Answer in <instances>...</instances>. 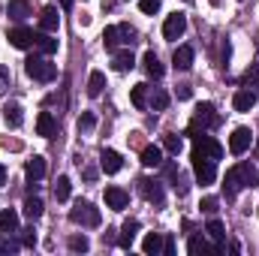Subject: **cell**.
<instances>
[{"mask_svg":"<svg viewBox=\"0 0 259 256\" xmlns=\"http://www.w3.org/2000/svg\"><path fill=\"white\" fill-rule=\"evenodd\" d=\"M24 72H27V78L42 81V84H49V81L58 78V66L49 64L46 58H27V61H24Z\"/></svg>","mask_w":259,"mask_h":256,"instance_id":"1","label":"cell"},{"mask_svg":"<svg viewBox=\"0 0 259 256\" xmlns=\"http://www.w3.org/2000/svg\"><path fill=\"white\" fill-rule=\"evenodd\" d=\"M69 220H72L75 226H88V229H94V226L103 223L100 208H94L91 202H75V208L69 211Z\"/></svg>","mask_w":259,"mask_h":256,"instance_id":"2","label":"cell"},{"mask_svg":"<svg viewBox=\"0 0 259 256\" xmlns=\"http://www.w3.org/2000/svg\"><path fill=\"white\" fill-rule=\"evenodd\" d=\"M193 154H199V157H211V160H220V157H223V145H220L214 136L196 133L193 136Z\"/></svg>","mask_w":259,"mask_h":256,"instance_id":"3","label":"cell"},{"mask_svg":"<svg viewBox=\"0 0 259 256\" xmlns=\"http://www.w3.org/2000/svg\"><path fill=\"white\" fill-rule=\"evenodd\" d=\"M193 160V175L199 184H214V178H217V160H211V157H199V154H193L190 157Z\"/></svg>","mask_w":259,"mask_h":256,"instance_id":"4","label":"cell"},{"mask_svg":"<svg viewBox=\"0 0 259 256\" xmlns=\"http://www.w3.org/2000/svg\"><path fill=\"white\" fill-rule=\"evenodd\" d=\"M139 193H142L151 205H157V208H163V205H166V193H163V184H160V181L142 178V181H139Z\"/></svg>","mask_w":259,"mask_h":256,"instance_id":"5","label":"cell"},{"mask_svg":"<svg viewBox=\"0 0 259 256\" xmlns=\"http://www.w3.org/2000/svg\"><path fill=\"white\" fill-rule=\"evenodd\" d=\"M250 145H253V133L247 127H235L232 130V136H229V151L235 154V157H241L244 151H250Z\"/></svg>","mask_w":259,"mask_h":256,"instance_id":"6","label":"cell"},{"mask_svg":"<svg viewBox=\"0 0 259 256\" xmlns=\"http://www.w3.org/2000/svg\"><path fill=\"white\" fill-rule=\"evenodd\" d=\"M184 30H187V15H181V12H172V15L166 18V24H163V36H166V39L184 36Z\"/></svg>","mask_w":259,"mask_h":256,"instance_id":"7","label":"cell"},{"mask_svg":"<svg viewBox=\"0 0 259 256\" xmlns=\"http://www.w3.org/2000/svg\"><path fill=\"white\" fill-rule=\"evenodd\" d=\"M6 39H9V46H12V49H21V52H24V49H30V46H36V33H33V30H27V27H12Z\"/></svg>","mask_w":259,"mask_h":256,"instance_id":"8","label":"cell"},{"mask_svg":"<svg viewBox=\"0 0 259 256\" xmlns=\"http://www.w3.org/2000/svg\"><path fill=\"white\" fill-rule=\"evenodd\" d=\"M100 169H103L106 175H115V172H121V169H124V157H121L118 151L106 148V151L100 154Z\"/></svg>","mask_w":259,"mask_h":256,"instance_id":"9","label":"cell"},{"mask_svg":"<svg viewBox=\"0 0 259 256\" xmlns=\"http://www.w3.org/2000/svg\"><path fill=\"white\" fill-rule=\"evenodd\" d=\"M130 205V193L124 187H106V208L112 211H124Z\"/></svg>","mask_w":259,"mask_h":256,"instance_id":"10","label":"cell"},{"mask_svg":"<svg viewBox=\"0 0 259 256\" xmlns=\"http://www.w3.org/2000/svg\"><path fill=\"white\" fill-rule=\"evenodd\" d=\"M39 27H42L46 33H58V27H61V15H58V6H46V9L39 12Z\"/></svg>","mask_w":259,"mask_h":256,"instance_id":"11","label":"cell"},{"mask_svg":"<svg viewBox=\"0 0 259 256\" xmlns=\"http://www.w3.org/2000/svg\"><path fill=\"white\" fill-rule=\"evenodd\" d=\"M232 106H235V112H250V109L256 106V94H253L250 88H241V91H235Z\"/></svg>","mask_w":259,"mask_h":256,"instance_id":"12","label":"cell"},{"mask_svg":"<svg viewBox=\"0 0 259 256\" xmlns=\"http://www.w3.org/2000/svg\"><path fill=\"white\" fill-rule=\"evenodd\" d=\"M241 187H244V181H241L238 166H235V169H229V172H226V178H223V193H226V199H235Z\"/></svg>","mask_w":259,"mask_h":256,"instance_id":"13","label":"cell"},{"mask_svg":"<svg viewBox=\"0 0 259 256\" xmlns=\"http://www.w3.org/2000/svg\"><path fill=\"white\" fill-rule=\"evenodd\" d=\"M24 175H27V181H30V184H36V181L46 175V157H39V154H36V157H30V160H27V166H24Z\"/></svg>","mask_w":259,"mask_h":256,"instance_id":"14","label":"cell"},{"mask_svg":"<svg viewBox=\"0 0 259 256\" xmlns=\"http://www.w3.org/2000/svg\"><path fill=\"white\" fill-rule=\"evenodd\" d=\"M3 118H6V127H21L24 124V109H21V103H6V109H3Z\"/></svg>","mask_w":259,"mask_h":256,"instance_id":"15","label":"cell"},{"mask_svg":"<svg viewBox=\"0 0 259 256\" xmlns=\"http://www.w3.org/2000/svg\"><path fill=\"white\" fill-rule=\"evenodd\" d=\"M55 130H58L55 115H52V112H39V118H36V133H39L42 139H52V136H55Z\"/></svg>","mask_w":259,"mask_h":256,"instance_id":"16","label":"cell"},{"mask_svg":"<svg viewBox=\"0 0 259 256\" xmlns=\"http://www.w3.org/2000/svg\"><path fill=\"white\" fill-rule=\"evenodd\" d=\"M160 163H163V148H160V145H145V151H142V166L154 169V166H160Z\"/></svg>","mask_w":259,"mask_h":256,"instance_id":"17","label":"cell"},{"mask_svg":"<svg viewBox=\"0 0 259 256\" xmlns=\"http://www.w3.org/2000/svg\"><path fill=\"white\" fill-rule=\"evenodd\" d=\"M172 64H175V69H190L193 66V49L190 46H178L175 55H172Z\"/></svg>","mask_w":259,"mask_h":256,"instance_id":"18","label":"cell"},{"mask_svg":"<svg viewBox=\"0 0 259 256\" xmlns=\"http://www.w3.org/2000/svg\"><path fill=\"white\" fill-rule=\"evenodd\" d=\"M142 66H145V72L151 75V78H163V64H160V58L154 55V52H145V58H142Z\"/></svg>","mask_w":259,"mask_h":256,"instance_id":"19","label":"cell"},{"mask_svg":"<svg viewBox=\"0 0 259 256\" xmlns=\"http://www.w3.org/2000/svg\"><path fill=\"white\" fill-rule=\"evenodd\" d=\"M142 250H145L148 256L163 253V235H160V232H148L145 241H142Z\"/></svg>","mask_w":259,"mask_h":256,"instance_id":"20","label":"cell"},{"mask_svg":"<svg viewBox=\"0 0 259 256\" xmlns=\"http://www.w3.org/2000/svg\"><path fill=\"white\" fill-rule=\"evenodd\" d=\"M136 232H139V220H127V223L121 226V238H118V244H121L124 250H130V247H133Z\"/></svg>","mask_w":259,"mask_h":256,"instance_id":"21","label":"cell"},{"mask_svg":"<svg viewBox=\"0 0 259 256\" xmlns=\"http://www.w3.org/2000/svg\"><path fill=\"white\" fill-rule=\"evenodd\" d=\"M187 250H190L193 256H199V253H220V247H211L202 235H193V238L187 241Z\"/></svg>","mask_w":259,"mask_h":256,"instance_id":"22","label":"cell"},{"mask_svg":"<svg viewBox=\"0 0 259 256\" xmlns=\"http://www.w3.org/2000/svg\"><path fill=\"white\" fill-rule=\"evenodd\" d=\"M36 49L49 58V55H55V52H58V39H55L52 33H46V30H42V33H36Z\"/></svg>","mask_w":259,"mask_h":256,"instance_id":"23","label":"cell"},{"mask_svg":"<svg viewBox=\"0 0 259 256\" xmlns=\"http://www.w3.org/2000/svg\"><path fill=\"white\" fill-rule=\"evenodd\" d=\"M6 12H9V18H15V21H24V18L30 15V6H27V0H9Z\"/></svg>","mask_w":259,"mask_h":256,"instance_id":"24","label":"cell"},{"mask_svg":"<svg viewBox=\"0 0 259 256\" xmlns=\"http://www.w3.org/2000/svg\"><path fill=\"white\" fill-rule=\"evenodd\" d=\"M0 232H18V214L12 208L0 211Z\"/></svg>","mask_w":259,"mask_h":256,"instance_id":"25","label":"cell"},{"mask_svg":"<svg viewBox=\"0 0 259 256\" xmlns=\"http://www.w3.org/2000/svg\"><path fill=\"white\" fill-rule=\"evenodd\" d=\"M103 88H106V75H103L100 69H94L91 78H88V97H100Z\"/></svg>","mask_w":259,"mask_h":256,"instance_id":"26","label":"cell"},{"mask_svg":"<svg viewBox=\"0 0 259 256\" xmlns=\"http://www.w3.org/2000/svg\"><path fill=\"white\" fill-rule=\"evenodd\" d=\"M42 211H46L42 199H36V196H27V199H24V214H27L30 220H39V217H42Z\"/></svg>","mask_w":259,"mask_h":256,"instance_id":"27","label":"cell"},{"mask_svg":"<svg viewBox=\"0 0 259 256\" xmlns=\"http://www.w3.org/2000/svg\"><path fill=\"white\" fill-rule=\"evenodd\" d=\"M133 66H136V58H133V52H130V49L115 52V69H118V72H130Z\"/></svg>","mask_w":259,"mask_h":256,"instance_id":"28","label":"cell"},{"mask_svg":"<svg viewBox=\"0 0 259 256\" xmlns=\"http://www.w3.org/2000/svg\"><path fill=\"white\" fill-rule=\"evenodd\" d=\"M130 100L136 109H145L148 106V84H133L130 88Z\"/></svg>","mask_w":259,"mask_h":256,"instance_id":"29","label":"cell"},{"mask_svg":"<svg viewBox=\"0 0 259 256\" xmlns=\"http://www.w3.org/2000/svg\"><path fill=\"white\" fill-rule=\"evenodd\" d=\"M103 42H106V49H109V52H115V49L121 46V30H118V24H112V27H106V30H103Z\"/></svg>","mask_w":259,"mask_h":256,"instance_id":"30","label":"cell"},{"mask_svg":"<svg viewBox=\"0 0 259 256\" xmlns=\"http://www.w3.org/2000/svg\"><path fill=\"white\" fill-rule=\"evenodd\" d=\"M238 175H241V181H244V187H256V184H259V175H256V169H250L247 163H238Z\"/></svg>","mask_w":259,"mask_h":256,"instance_id":"31","label":"cell"},{"mask_svg":"<svg viewBox=\"0 0 259 256\" xmlns=\"http://www.w3.org/2000/svg\"><path fill=\"white\" fill-rule=\"evenodd\" d=\"M163 148H166L172 157H178V154H181V148H184V142H181V136L169 133V136H163Z\"/></svg>","mask_w":259,"mask_h":256,"instance_id":"32","label":"cell"},{"mask_svg":"<svg viewBox=\"0 0 259 256\" xmlns=\"http://www.w3.org/2000/svg\"><path fill=\"white\" fill-rule=\"evenodd\" d=\"M69 190H72L69 178H66V175H61V178L55 181V199H58V202H66V199H69Z\"/></svg>","mask_w":259,"mask_h":256,"instance_id":"33","label":"cell"},{"mask_svg":"<svg viewBox=\"0 0 259 256\" xmlns=\"http://www.w3.org/2000/svg\"><path fill=\"white\" fill-rule=\"evenodd\" d=\"M151 106H154V112H163V109L169 106V94H166L163 88H154V94H151Z\"/></svg>","mask_w":259,"mask_h":256,"instance_id":"34","label":"cell"},{"mask_svg":"<svg viewBox=\"0 0 259 256\" xmlns=\"http://www.w3.org/2000/svg\"><path fill=\"white\" fill-rule=\"evenodd\" d=\"M205 232H208V235H211L214 241H223V238H226V229H223V223H220L217 217H211V220H208V226H205Z\"/></svg>","mask_w":259,"mask_h":256,"instance_id":"35","label":"cell"},{"mask_svg":"<svg viewBox=\"0 0 259 256\" xmlns=\"http://www.w3.org/2000/svg\"><path fill=\"white\" fill-rule=\"evenodd\" d=\"M94 127H97V115H94V112H81V118H78V133H91Z\"/></svg>","mask_w":259,"mask_h":256,"instance_id":"36","label":"cell"},{"mask_svg":"<svg viewBox=\"0 0 259 256\" xmlns=\"http://www.w3.org/2000/svg\"><path fill=\"white\" fill-rule=\"evenodd\" d=\"M91 247V241L84 238V235H69V250H75V253H84Z\"/></svg>","mask_w":259,"mask_h":256,"instance_id":"37","label":"cell"},{"mask_svg":"<svg viewBox=\"0 0 259 256\" xmlns=\"http://www.w3.org/2000/svg\"><path fill=\"white\" fill-rule=\"evenodd\" d=\"M118 30H121V42H124V46H133V42H136V27L118 24Z\"/></svg>","mask_w":259,"mask_h":256,"instance_id":"38","label":"cell"},{"mask_svg":"<svg viewBox=\"0 0 259 256\" xmlns=\"http://www.w3.org/2000/svg\"><path fill=\"white\" fill-rule=\"evenodd\" d=\"M139 9L145 15H157L160 12V0H139Z\"/></svg>","mask_w":259,"mask_h":256,"instance_id":"39","label":"cell"},{"mask_svg":"<svg viewBox=\"0 0 259 256\" xmlns=\"http://www.w3.org/2000/svg\"><path fill=\"white\" fill-rule=\"evenodd\" d=\"M9 84H12V72H9V66H0V97L9 91Z\"/></svg>","mask_w":259,"mask_h":256,"instance_id":"40","label":"cell"},{"mask_svg":"<svg viewBox=\"0 0 259 256\" xmlns=\"http://www.w3.org/2000/svg\"><path fill=\"white\" fill-rule=\"evenodd\" d=\"M217 205H220V202H217V199H214V196H205V199H202V205H199V208H202V211H205V214H211V217H214V214H217Z\"/></svg>","mask_w":259,"mask_h":256,"instance_id":"41","label":"cell"},{"mask_svg":"<svg viewBox=\"0 0 259 256\" xmlns=\"http://www.w3.org/2000/svg\"><path fill=\"white\" fill-rule=\"evenodd\" d=\"M36 244V232L33 229H21V247H33Z\"/></svg>","mask_w":259,"mask_h":256,"instance_id":"42","label":"cell"},{"mask_svg":"<svg viewBox=\"0 0 259 256\" xmlns=\"http://www.w3.org/2000/svg\"><path fill=\"white\" fill-rule=\"evenodd\" d=\"M163 253H166V256L175 253V238H172V235H169V238H163Z\"/></svg>","mask_w":259,"mask_h":256,"instance_id":"43","label":"cell"},{"mask_svg":"<svg viewBox=\"0 0 259 256\" xmlns=\"http://www.w3.org/2000/svg\"><path fill=\"white\" fill-rule=\"evenodd\" d=\"M15 250H18L15 241H0V253H15Z\"/></svg>","mask_w":259,"mask_h":256,"instance_id":"44","label":"cell"},{"mask_svg":"<svg viewBox=\"0 0 259 256\" xmlns=\"http://www.w3.org/2000/svg\"><path fill=\"white\" fill-rule=\"evenodd\" d=\"M190 84H178V100H190Z\"/></svg>","mask_w":259,"mask_h":256,"instance_id":"45","label":"cell"},{"mask_svg":"<svg viewBox=\"0 0 259 256\" xmlns=\"http://www.w3.org/2000/svg\"><path fill=\"white\" fill-rule=\"evenodd\" d=\"M3 184H6V166L0 163V187H3Z\"/></svg>","mask_w":259,"mask_h":256,"instance_id":"46","label":"cell"},{"mask_svg":"<svg viewBox=\"0 0 259 256\" xmlns=\"http://www.w3.org/2000/svg\"><path fill=\"white\" fill-rule=\"evenodd\" d=\"M253 151H256V157H259V139H256V142H253Z\"/></svg>","mask_w":259,"mask_h":256,"instance_id":"47","label":"cell"},{"mask_svg":"<svg viewBox=\"0 0 259 256\" xmlns=\"http://www.w3.org/2000/svg\"><path fill=\"white\" fill-rule=\"evenodd\" d=\"M61 3H64V6H72V0H61Z\"/></svg>","mask_w":259,"mask_h":256,"instance_id":"48","label":"cell"},{"mask_svg":"<svg viewBox=\"0 0 259 256\" xmlns=\"http://www.w3.org/2000/svg\"><path fill=\"white\" fill-rule=\"evenodd\" d=\"M256 214H259V208H256Z\"/></svg>","mask_w":259,"mask_h":256,"instance_id":"49","label":"cell"},{"mask_svg":"<svg viewBox=\"0 0 259 256\" xmlns=\"http://www.w3.org/2000/svg\"><path fill=\"white\" fill-rule=\"evenodd\" d=\"M187 3H190V0H187Z\"/></svg>","mask_w":259,"mask_h":256,"instance_id":"50","label":"cell"}]
</instances>
